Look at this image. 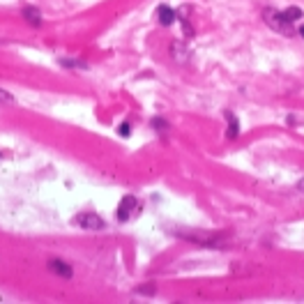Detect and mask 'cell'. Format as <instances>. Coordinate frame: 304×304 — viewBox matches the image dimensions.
<instances>
[{"mask_svg": "<svg viewBox=\"0 0 304 304\" xmlns=\"http://www.w3.org/2000/svg\"><path fill=\"white\" fill-rule=\"evenodd\" d=\"M74 224L76 226H81L83 231H104L106 228V221L101 219L97 212H81V215L74 217Z\"/></svg>", "mask_w": 304, "mask_h": 304, "instance_id": "cell-2", "label": "cell"}, {"mask_svg": "<svg viewBox=\"0 0 304 304\" xmlns=\"http://www.w3.org/2000/svg\"><path fill=\"white\" fill-rule=\"evenodd\" d=\"M171 51H173V58L178 60V62H189V51L185 48V44H180V42H173V46H171Z\"/></svg>", "mask_w": 304, "mask_h": 304, "instance_id": "cell-7", "label": "cell"}, {"mask_svg": "<svg viewBox=\"0 0 304 304\" xmlns=\"http://www.w3.org/2000/svg\"><path fill=\"white\" fill-rule=\"evenodd\" d=\"M21 14H23L25 23H30L32 28H39V25H42V12H39L37 7L28 5V7H23V9H21Z\"/></svg>", "mask_w": 304, "mask_h": 304, "instance_id": "cell-5", "label": "cell"}, {"mask_svg": "<svg viewBox=\"0 0 304 304\" xmlns=\"http://www.w3.org/2000/svg\"><path fill=\"white\" fill-rule=\"evenodd\" d=\"M159 21H161V25H173L175 12H173V9H171L168 5H161V7H159Z\"/></svg>", "mask_w": 304, "mask_h": 304, "instance_id": "cell-8", "label": "cell"}, {"mask_svg": "<svg viewBox=\"0 0 304 304\" xmlns=\"http://www.w3.org/2000/svg\"><path fill=\"white\" fill-rule=\"evenodd\" d=\"M263 21L275 30V32H279V35H284V37H293L295 32H298V30L293 28L291 21L284 16V12L272 9V7H265V9H263Z\"/></svg>", "mask_w": 304, "mask_h": 304, "instance_id": "cell-1", "label": "cell"}, {"mask_svg": "<svg viewBox=\"0 0 304 304\" xmlns=\"http://www.w3.org/2000/svg\"><path fill=\"white\" fill-rule=\"evenodd\" d=\"M152 127H155L157 131H166L168 129V122L164 118H155V120H152Z\"/></svg>", "mask_w": 304, "mask_h": 304, "instance_id": "cell-11", "label": "cell"}, {"mask_svg": "<svg viewBox=\"0 0 304 304\" xmlns=\"http://www.w3.org/2000/svg\"><path fill=\"white\" fill-rule=\"evenodd\" d=\"M226 120H228V129H226V138H238L240 134V122H238V115L233 111H226Z\"/></svg>", "mask_w": 304, "mask_h": 304, "instance_id": "cell-6", "label": "cell"}, {"mask_svg": "<svg viewBox=\"0 0 304 304\" xmlns=\"http://www.w3.org/2000/svg\"><path fill=\"white\" fill-rule=\"evenodd\" d=\"M136 208H138V201H136V196H125L122 201H120V205H118V219L120 221H127L129 219L134 212H136Z\"/></svg>", "mask_w": 304, "mask_h": 304, "instance_id": "cell-3", "label": "cell"}, {"mask_svg": "<svg viewBox=\"0 0 304 304\" xmlns=\"http://www.w3.org/2000/svg\"><path fill=\"white\" fill-rule=\"evenodd\" d=\"M12 104H16V97L0 88V106H12Z\"/></svg>", "mask_w": 304, "mask_h": 304, "instance_id": "cell-10", "label": "cell"}, {"mask_svg": "<svg viewBox=\"0 0 304 304\" xmlns=\"http://www.w3.org/2000/svg\"><path fill=\"white\" fill-rule=\"evenodd\" d=\"M138 293H141V295H155V288H138Z\"/></svg>", "mask_w": 304, "mask_h": 304, "instance_id": "cell-14", "label": "cell"}, {"mask_svg": "<svg viewBox=\"0 0 304 304\" xmlns=\"http://www.w3.org/2000/svg\"><path fill=\"white\" fill-rule=\"evenodd\" d=\"M298 191H302V194H304V178L298 182Z\"/></svg>", "mask_w": 304, "mask_h": 304, "instance_id": "cell-16", "label": "cell"}, {"mask_svg": "<svg viewBox=\"0 0 304 304\" xmlns=\"http://www.w3.org/2000/svg\"><path fill=\"white\" fill-rule=\"evenodd\" d=\"M48 270H51L53 275L62 277V279H72V277H74L72 265L65 263V261H60V258H51V261H48Z\"/></svg>", "mask_w": 304, "mask_h": 304, "instance_id": "cell-4", "label": "cell"}, {"mask_svg": "<svg viewBox=\"0 0 304 304\" xmlns=\"http://www.w3.org/2000/svg\"><path fill=\"white\" fill-rule=\"evenodd\" d=\"M302 9H300V7H288V9H284V16L288 18V21H291V23H295V21H298V18H302Z\"/></svg>", "mask_w": 304, "mask_h": 304, "instance_id": "cell-9", "label": "cell"}, {"mask_svg": "<svg viewBox=\"0 0 304 304\" xmlns=\"http://www.w3.org/2000/svg\"><path fill=\"white\" fill-rule=\"evenodd\" d=\"M300 120H298V115H288V125H298Z\"/></svg>", "mask_w": 304, "mask_h": 304, "instance_id": "cell-15", "label": "cell"}, {"mask_svg": "<svg viewBox=\"0 0 304 304\" xmlns=\"http://www.w3.org/2000/svg\"><path fill=\"white\" fill-rule=\"evenodd\" d=\"M118 134H120V136H129V134H131V127L127 125V122H125V125H120V127H118Z\"/></svg>", "mask_w": 304, "mask_h": 304, "instance_id": "cell-13", "label": "cell"}, {"mask_svg": "<svg viewBox=\"0 0 304 304\" xmlns=\"http://www.w3.org/2000/svg\"><path fill=\"white\" fill-rule=\"evenodd\" d=\"M0 159H2V155H0Z\"/></svg>", "mask_w": 304, "mask_h": 304, "instance_id": "cell-18", "label": "cell"}, {"mask_svg": "<svg viewBox=\"0 0 304 304\" xmlns=\"http://www.w3.org/2000/svg\"><path fill=\"white\" fill-rule=\"evenodd\" d=\"M62 65L65 67H81V69H88L85 62H74V60H62Z\"/></svg>", "mask_w": 304, "mask_h": 304, "instance_id": "cell-12", "label": "cell"}, {"mask_svg": "<svg viewBox=\"0 0 304 304\" xmlns=\"http://www.w3.org/2000/svg\"><path fill=\"white\" fill-rule=\"evenodd\" d=\"M298 32H300V37H304V23H302V25H300V28H298Z\"/></svg>", "mask_w": 304, "mask_h": 304, "instance_id": "cell-17", "label": "cell"}]
</instances>
